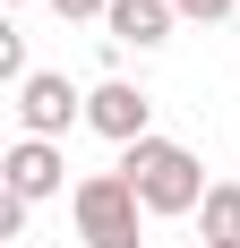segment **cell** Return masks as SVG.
<instances>
[{
	"label": "cell",
	"instance_id": "11",
	"mask_svg": "<svg viewBox=\"0 0 240 248\" xmlns=\"http://www.w3.org/2000/svg\"><path fill=\"white\" fill-rule=\"evenodd\" d=\"M171 9H180V17H197V26H215V17H232L240 0H171Z\"/></svg>",
	"mask_w": 240,
	"mask_h": 248
},
{
	"label": "cell",
	"instance_id": "7",
	"mask_svg": "<svg viewBox=\"0 0 240 248\" xmlns=\"http://www.w3.org/2000/svg\"><path fill=\"white\" fill-rule=\"evenodd\" d=\"M197 231H206V248H240V180H215V188H206Z\"/></svg>",
	"mask_w": 240,
	"mask_h": 248
},
{
	"label": "cell",
	"instance_id": "8",
	"mask_svg": "<svg viewBox=\"0 0 240 248\" xmlns=\"http://www.w3.org/2000/svg\"><path fill=\"white\" fill-rule=\"evenodd\" d=\"M0 77H9V86L34 77V69H26V34H17V26H0Z\"/></svg>",
	"mask_w": 240,
	"mask_h": 248
},
{
	"label": "cell",
	"instance_id": "9",
	"mask_svg": "<svg viewBox=\"0 0 240 248\" xmlns=\"http://www.w3.org/2000/svg\"><path fill=\"white\" fill-rule=\"evenodd\" d=\"M26 214H34V205H26V197H9V188H0V240H9V248H26Z\"/></svg>",
	"mask_w": 240,
	"mask_h": 248
},
{
	"label": "cell",
	"instance_id": "10",
	"mask_svg": "<svg viewBox=\"0 0 240 248\" xmlns=\"http://www.w3.org/2000/svg\"><path fill=\"white\" fill-rule=\"evenodd\" d=\"M51 17H69V26H86V17H112V0H51Z\"/></svg>",
	"mask_w": 240,
	"mask_h": 248
},
{
	"label": "cell",
	"instance_id": "12",
	"mask_svg": "<svg viewBox=\"0 0 240 248\" xmlns=\"http://www.w3.org/2000/svg\"><path fill=\"white\" fill-rule=\"evenodd\" d=\"M0 9H26V0H0Z\"/></svg>",
	"mask_w": 240,
	"mask_h": 248
},
{
	"label": "cell",
	"instance_id": "4",
	"mask_svg": "<svg viewBox=\"0 0 240 248\" xmlns=\"http://www.w3.org/2000/svg\"><path fill=\"white\" fill-rule=\"evenodd\" d=\"M86 128H95V137H112L120 154L146 146V137H154V94H146V86H129V77H103V86H86Z\"/></svg>",
	"mask_w": 240,
	"mask_h": 248
},
{
	"label": "cell",
	"instance_id": "5",
	"mask_svg": "<svg viewBox=\"0 0 240 248\" xmlns=\"http://www.w3.org/2000/svg\"><path fill=\"white\" fill-rule=\"evenodd\" d=\"M0 188H9V197H26V205L60 197V188H69V154L51 146V137H17V146L0 154Z\"/></svg>",
	"mask_w": 240,
	"mask_h": 248
},
{
	"label": "cell",
	"instance_id": "2",
	"mask_svg": "<svg viewBox=\"0 0 240 248\" xmlns=\"http://www.w3.org/2000/svg\"><path fill=\"white\" fill-rule=\"evenodd\" d=\"M69 214H77V240L86 248H146V205L120 171H86L69 188Z\"/></svg>",
	"mask_w": 240,
	"mask_h": 248
},
{
	"label": "cell",
	"instance_id": "1",
	"mask_svg": "<svg viewBox=\"0 0 240 248\" xmlns=\"http://www.w3.org/2000/svg\"><path fill=\"white\" fill-rule=\"evenodd\" d=\"M120 180L137 188L146 214H197V205H206V188H215V180H206V163H197L180 137H146V146H129V154H120Z\"/></svg>",
	"mask_w": 240,
	"mask_h": 248
},
{
	"label": "cell",
	"instance_id": "6",
	"mask_svg": "<svg viewBox=\"0 0 240 248\" xmlns=\"http://www.w3.org/2000/svg\"><path fill=\"white\" fill-rule=\"evenodd\" d=\"M171 26H180V9H171V0H112L103 43H120V51H163Z\"/></svg>",
	"mask_w": 240,
	"mask_h": 248
},
{
	"label": "cell",
	"instance_id": "3",
	"mask_svg": "<svg viewBox=\"0 0 240 248\" xmlns=\"http://www.w3.org/2000/svg\"><path fill=\"white\" fill-rule=\"evenodd\" d=\"M77 120H86V94L69 86V69H34L17 86V137H51V146H60Z\"/></svg>",
	"mask_w": 240,
	"mask_h": 248
}]
</instances>
